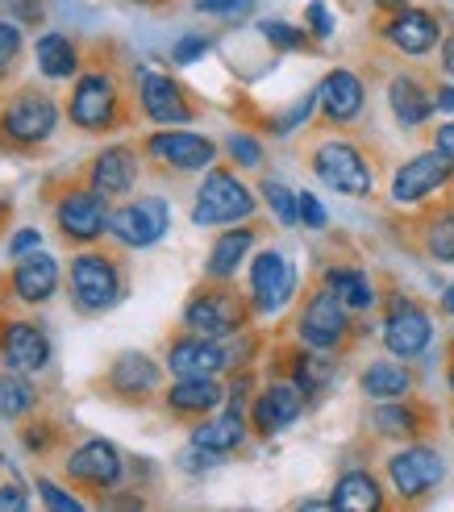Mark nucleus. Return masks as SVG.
I'll return each mask as SVG.
<instances>
[{
	"label": "nucleus",
	"mask_w": 454,
	"mask_h": 512,
	"mask_svg": "<svg viewBox=\"0 0 454 512\" xmlns=\"http://www.w3.org/2000/svg\"><path fill=\"white\" fill-rule=\"evenodd\" d=\"M250 213H255V192H250L234 171L209 167L196 188V200H192V225H200V229L234 225V221H250Z\"/></svg>",
	"instance_id": "1"
},
{
	"label": "nucleus",
	"mask_w": 454,
	"mask_h": 512,
	"mask_svg": "<svg viewBox=\"0 0 454 512\" xmlns=\"http://www.w3.org/2000/svg\"><path fill=\"white\" fill-rule=\"evenodd\" d=\"M313 171L317 179L330 192H342V196H371L375 188V175L363 159V150L346 138H330L313 150Z\"/></svg>",
	"instance_id": "2"
},
{
	"label": "nucleus",
	"mask_w": 454,
	"mask_h": 512,
	"mask_svg": "<svg viewBox=\"0 0 454 512\" xmlns=\"http://www.w3.org/2000/svg\"><path fill=\"white\" fill-rule=\"evenodd\" d=\"M125 284L121 271L96 250H84L71 259V300L80 304L84 313H109L113 304L121 300Z\"/></svg>",
	"instance_id": "3"
},
{
	"label": "nucleus",
	"mask_w": 454,
	"mask_h": 512,
	"mask_svg": "<svg viewBox=\"0 0 454 512\" xmlns=\"http://www.w3.org/2000/svg\"><path fill=\"white\" fill-rule=\"evenodd\" d=\"M167 225H171V204L163 196H138L109 213V238L130 250H142L155 246L167 234Z\"/></svg>",
	"instance_id": "4"
},
{
	"label": "nucleus",
	"mask_w": 454,
	"mask_h": 512,
	"mask_svg": "<svg viewBox=\"0 0 454 512\" xmlns=\"http://www.w3.org/2000/svg\"><path fill=\"white\" fill-rule=\"evenodd\" d=\"M296 296V267L284 250H259L250 259V309L275 317Z\"/></svg>",
	"instance_id": "5"
},
{
	"label": "nucleus",
	"mask_w": 454,
	"mask_h": 512,
	"mask_svg": "<svg viewBox=\"0 0 454 512\" xmlns=\"http://www.w3.org/2000/svg\"><path fill=\"white\" fill-rule=\"evenodd\" d=\"M346 329H350V309L346 300L334 288H321L305 300V309L296 317V338L305 342L309 350H334L346 342Z\"/></svg>",
	"instance_id": "6"
},
{
	"label": "nucleus",
	"mask_w": 454,
	"mask_h": 512,
	"mask_svg": "<svg viewBox=\"0 0 454 512\" xmlns=\"http://www.w3.org/2000/svg\"><path fill=\"white\" fill-rule=\"evenodd\" d=\"M388 479L400 500H425L446 479V463L434 446H405L388 458Z\"/></svg>",
	"instance_id": "7"
},
{
	"label": "nucleus",
	"mask_w": 454,
	"mask_h": 512,
	"mask_svg": "<svg viewBox=\"0 0 454 512\" xmlns=\"http://www.w3.org/2000/svg\"><path fill=\"white\" fill-rule=\"evenodd\" d=\"M55 125H59L55 100H50L46 92H34V88L17 92L9 105H5V113H0V130H5L17 146H38V142H46L50 134H55Z\"/></svg>",
	"instance_id": "8"
},
{
	"label": "nucleus",
	"mask_w": 454,
	"mask_h": 512,
	"mask_svg": "<svg viewBox=\"0 0 454 512\" xmlns=\"http://www.w3.org/2000/svg\"><path fill=\"white\" fill-rule=\"evenodd\" d=\"M117 105H121V92H117V80L105 71H88L75 80V92H71V125L96 134V130H109L117 125Z\"/></svg>",
	"instance_id": "9"
},
{
	"label": "nucleus",
	"mask_w": 454,
	"mask_h": 512,
	"mask_svg": "<svg viewBox=\"0 0 454 512\" xmlns=\"http://www.w3.org/2000/svg\"><path fill=\"white\" fill-rule=\"evenodd\" d=\"M434 342V321L409 296H392L388 317H384V346L392 358H417Z\"/></svg>",
	"instance_id": "10"
},
{
	"label": "nucleus",
	"mask_w": 454,
	"mask_h": 512,
	"mask_svg": "<svg viewBox=\"0 0 454 512\" xmlns=\"http://www.w3.org/2000/svg\"><path fill=\"white\" fill-rule=\"evenodd\" d=\"M454 175V163L442 155V150H421V155H413L405 167H396L392 175V200L396 204H421L430 200L434 192H442L450 184Z\"/></svg>",
	"instance_id": "11"
},
{
	"label": "nucleus",
	"mask_w": 454,
	"mask_h": 512,
	"mask_svg": "<svg viewBox=\"0 0 454 512\" xmlns=\"http://www.w3.org/2000/svg\"><path fill=\"white\" fill-rule=\"evenodd\" d=\"M184 325L200 338H230L246 325V304L234 292H196L184 309Z\"/></svg>",
	"instance_id": "12"
},
{
	"label": "nucleus",
	"mask_w": 454,
	"mask_h": 512,
	"mask_svg": "<svg viewBox=\"0 0 454 512\" xmlns=\"http://www.w3.org/2000/svg\"><path fill=\"white\" fill-rule=\"evenodd\" d=\"M109 196H100L96 188L67 192L55 204V225L63 229L67 242H96L109 234Z\"/></svg>",
	"instance_id": "13"
},
{
	"label": "nucleus",
	"mask_w": 454,
	"mask_h": 512,
	"mask_svg": "<svg viewBox=\"0 0 454 512\" xmlns=\"http://www.w3.org/2000/svg\"><path fill=\"white\" fill-rule=\"evenodd\" d=\"M146 155L171 167V171H209L217 159V146L205 134H192V130H159L146 138Z\"/></svg>",
	"instance_id": "14"
},
{
	"label": "nucleus",
	"mask_w": 454,
	"mask_h": 512,
	"mask_svg": "<svg viewBox=\"0 0 454 512\" xmlns=\"http://www.w3.org/2000/svg\"><path fill=\"white\" fill-rule=\"evenodd\" d=\"M138 105L155 125H188L196 113L188 105L184 88L163 71H138Z\"/></svg>",
	"instance_id": "15"
},
{
	"label": "nucleus",
	"mask_w": 454,
	"mask_h": 512,
	"mask_svg": "<svg viewBox=\"0 0 454 512\" xmlns=\"http://www.w3.org/2000/svg\"><path fill=\"white\" fill-rule=\"evenodd\" d=\"M67 475L75 483H84V488H117L121 475H125V458L113 442L105 438H88L84 446H75L71 458H67Z\"/></svg>",
	"instance_id": "16"
},
{
	"label": "nucleus",
	"mask_w": 454,
	"mask_h": 512,
	"mask_svg": "<svg viewBox=\"0 0 454 512\" xmlns=\"http://www.w3.org/2000/svg\"><path fill=\"white\" fill-rule=\"evenodd\" d=\"M0 367L38 375L50 367V338L34 321H5L0 325Z\"/></svg>",
	"instance_id": "17"
},
{
	"label": "nucleus",
	"mask_w": 454,
	"mask_h": 512,
	"mask_svg": "<svg viewBox=\"0 0 454 512\" xmlns=\"http://www.w3.org/2000/svg\"><path fill=\"white\" fill-rule=\"evenodd\" d=\"M305 388H300L296 379H280V383H271V388H263L259 392V400H255V408H250V417H255V429L259 433H280V429H288L300 413H305Z\"/></svg>",
	"instance_id": "18"
},
{
	"label": "nucleus",
	"mask_w": 454,
	"mask_h": 512,
	"mask_svg": "<svg viewBox=\"0 0 454 512\" xmlns=\"http://www.w3.org/2000/svg\"><path fill=\"white\" fill-rule=\"evenodd\" d=\"M384 38L400 50V55H409V59H421V55H430V50L438 46L442 38V25L434 13H425V9H396L392 21L384 25Z\"/></svg>",
	"instance_id": "19"
},
{
	"label": "nucleus",
	"mask_w": 454,
	"mask_h": 512,
	"mask_svg": "<svg viewBox=\"0 0 454 512\" xmlns=\"http://www.w3.org/2000/svg\"><path fill=\"white\" fill-rule=\"evenodd\" d=\"M317 100H321L325 121L350 125V121L363 113V105H367V88H363V80H359V75L350 71V67H334V71L317 84Z\"/></svg>",
	"instance_id": "20"
},
{
	"label": "nucleus",
	"mask_w": 454,
	"mask_h": 512,
	"mask_svg": "<svg viewBox=\"0 0 454 512\" xmlns=\"http://www.w3.org/2000/svg\"><path fill=\"white\" fill-rule=\"evenodd\" d=\"M230 363H234L230 350H225L217 338H200V334H188L180 342H171V350H167V371L175 379H184V375H221Z\"/></svg>",
	"instance_id": "21"
},
{
	"label": "nucleus",
	"mask_w": 454,
	"mask_h": 512,
	"mask_svg": "<svg viewBox=\"0 0 454 512\" xmlns=\"http://www.w3.org/2000/svg\"><path fill=\"white\" fill-rule=\"evenodd\" d=\"M55 292H59V263H55V254L34 250V254H25V259H17V267H13V296L21 304H46Z\"/></svg>",
	"instance_id": "22"
},
{
	"label": "nucleus",
	"mask_w": 454,
	"mask_h": 512,
	"mask_svg": "<svg viewBox=\"0 0 454 512\" xmlns=\"http://www.w3.org/2000/svg\"><path fill=\"white\" fill-rule=\"evenodd\" d=\"M138 184V150L130 146H105L88 171V188L100 196H125Z\"/></svg>",
	"instance_id": "23"
},
{
	"label": "nucleus",
	"mask_w": 454,
	"mask_h": 512,
	"mask_svg": "<svg viewBox=\"0 0 454 512\" xmlns=\"http://www.w3.org/2000/svg\"><path fill=\"white\" fill-rule=\"evenodd\" d=\"M388 105H392V117L405 125V130H417V125H425V121L434 117L438 100H434L430 88L417 80V75H392V84H388Z\"/></svg>",
	"instance_id": "24"
},
{
	"label": "nucleus",
	"mask_w": 454,
	"mask_h": 512,
	"mask_svg": "<svg viewBox=\"0 0 454 512\" xmlns=\"http://www.w3.org/2000/svg\"><path fill=\"white\" fill-rule=\"evenodd\" d=\"M159 363L155 358H146L142 350H130V354H121L117 363L109 367V383H113V392L125 396V400H146L150 392H159Z\"/></svg>",
	"instance_id": "25"
},
{
	"label": "nucleus",
	"mask_w": 454,
	"mask_h": 512,
	"mask_svg": "<svg viewBox=\"0 0 454 512\" xmlns=\"http://www.w3.org/2000/svg\"><path fill=\"white\" fill-rule=\"evenodd\" d=\"M225 400V388L217 383V375H184L167 388V408L180 417H205Z\"/></svg>",
	"instance_id": "26"
},
{
	"label": "nucleus",
	"mask_w": 454,
	"mask_h": 512,
	"mask_svg": "<svg viewBox=\"0 0 454 512\" xmlns=\"http://www.w3.org/2000/svg\"><path fill=\"white\" fill-rule=\"evenodd\" d=\"M250 250H255V229L250 225H238V229H225L217 234V242L209 246V259H205V275L209 279H234L242 271V263L250 259Z\"/></svg>",
	"instance_id": "27"
},
{
	"label": "nucleus",
	"mask_w": 454,
	"mask_h": 512,
	"mask_svg": "<svg viewBox=\"0 0 454 512\" xmlns=\"http://www.w3.org/2000/svg\"><path fill=\"white\" fill-rule=\"evenodd\" d=\"M359 388L367 400H405L413 392V371L405 363H392V358H380L359 375Z\"/></svg>",
	"instance_id": "28"
},
{
	"label": "nucleus",
	"mask_w": 454,
	"mask_h": 512,
	"mask_svg": "<svg viewBox=\"0 0 454 512\" xmlns=\"http://www.w3.org/2000/svg\"><path fill=\"white\" fill-rule=\"evenodd\" d=\"M246 442V421H242V408H230L221 417H209L192 429V446L209 450V454H234Z\"/></svg>",
	"instance_id": "29"
},
{
	"label": "nucleus",
	"mask_w": 454,
	"mask_h": 512,
	"mask_svg": "<svg viewBox=\"0 0 454 512\" xmlns=\"http://www.w3.org/2000/svg\"><path fill=\"white\" fill-rule=\"evenodd\" d=\"M34 59H38V71L46 80H71L80 71V46H75L67 34H42L34 42Z\"/></svg>",
	"instance_id": "30"
},
{
	"label": "nucleus",
	"mask_w": 454,
	"mask_h": 512,
	"mask_svg": "<svg viewBox=\"0 0 454 512\" xmlns=\"http://www.w3.org/2000/svg\"><path fill=\"white\" fill-rule=\"evenodd\" d=\"M330 504L342 508V512H375V508L384 504V492H380V483H375V475H367V471H346V475L334 483Z\"/></svg>",
	"instance_id": "31"
},
{
	"label": "nucleus",
	"mask_w": 454,
	"mask_h": 512,
	"mask_svg": "<svg viewBox=\"0 0 454 512\" xmlns=\"http://www.w3.org/2000/svg\"><path fill=\"white\" fill-rule=\"evenodd\" d=\"M325 288H334L346 300L350 313H363L375 304V284H371V275L359 271V267H330L325 271Z\"/></svg>",
	"instance_id": "32"
},
{
	"label": "nucleus",
	"mask_w": 454,
	"mask_h": 512,
	"mask_svg": "<svg viewBox=\"0 0 454 512\" xmlns=\"http://www.w3.org/2000/svg\"><path fill=\"white\" fill-rule=\"evenodd\" d=\"M371 429L380 433V438H417L421 413L409 408L405 400H380V408L371 413Z\"/></svg>",
	"instance_id": "33"
},
{
	"label": "nucleus",
	"mask_w": 454,
	"mask_h": 512,
	"mask_svg": "<svg viewBox=\"0 0 454 512\" xmlns=\"http://www.w3.org/2000/svg\"><path fill=\"white\" fill-rule=\"evenodd\" d=\"M34 400H38V392H34V383L25 379V371H13V367L0 371V421H21L34 408Z\"/></svg>",
	"instance_id": "34"
},
{
	"label": "nucleus",
	"mask_w": 454,
	"mask_h": 512,
	"mask_svg": "<svg viewBox=\"0 0 454 512\" xmlns=\"http://www.w3.org/2000/svg\"><path fill=\"white\" fill-rule=\"evenodd\" d=\"M292 379L300 383V388H305V396H317L325 383L334 379V358H325V350H305V354H296Z\"/></svg>",
	"instance_id": "35"
},
{
	"label": "nucleus",
	"mask_w": 454,
	"mask_h": 512,
	"mask_svg": "<svg viewBox=\"0 0 454 512\" xmlns=\"http://www.w3.org/2000/svg\"><path fill=\"white\" fill-rule=\"evenodd\" d=\"M421 246H425V254H430L434 263H454V209L425 221Z\"/></svg>",
	"instance_id": "36"
},
{
	"label": "nucleus",
	"mask_w": 454,
	"mask_h": 512,
	"mask_svg": "<svg viewBox=\"0 0 454 512\" xmlns=\"http://www.w3.org/2000/svg\"><path fill=\"white\" fill-rule=\"evenodd\" d=\"M263 200H267V209L275 213V221L280 225H300V200H296V192L288 188V184H280V179H263Z\"/></svg>",
	"instance_id": "37"
},
{
	"label": "nucleus",
	"mask_w": 454,
	"mask_h": 512,
	"mask_svg": "<svg viewBox=\"0 0 454 512\" xmlns=\"http://www.w3.org/2000/svg\"><path fill=\"white\" fill-rule=\"evenodd\" d=\"M313 109H321L317 88L300 96V100H296V105H292L288 113H280V117H275V125H271V130H275V134H292V130H300V125H305V121L313 117Z\"/></svg>",
	"instance_id": "38"
},
{
	"label": "nucleus",
	"mask_w": 454,
	"mask_h": 512,
	"mask_svg": "<svg viewBox=\"0 0 454 512\" xmlns=\"http://www.w3.org/2000/svg\"><path fill=\"white\" fill-rule=\"evenodd\" d=\"M259 30H263V38H267L271 46H280V50H300V46L309 42V34L296 30V25H288V21H263Z\"/></svg>",
	"instance_id": "39"
},
{
	"label": "nucleus",
	"mask_w": 454,
	"mask_h": 512,
	"mask_svg": "<svg viewBox=\"0 0 454 512\" xmlns=\"http://www.w3.org/2000/svg\"><path fill=\"white\" fill-rule=\"evenodd\" d=\"M225 150H230V159H234L238 167H259V163H263V142L250 138V134H230Z\"/></svg>",
	"instance_id": "40"
},
{
	"label": "nucleus",
	"mask_w": 454,
	"mask_h": 512,
	"mask_svg": "<svg viewBox=\"0 0 454 512\" xmlns=\"http://www.w3.org/2000/svg\"><path fill=\"white\" fill-rule=\"evenodd\" d=\"M21 59V25L17 21H0V75L13 71Z\"/></svg>",
	"instance_id": "41"
},
{
	"label": "nucleus",
	"mask_w": 454,
	"mask_h": 512,
	"mask_svg": "<svg viewBox=\"0 0 454 512\" xmlns=\"http://www.w3.org/2000/svg\"><path fill=\"white\" fill-rule=\"evenodd\" d=\"M250 5H255V0H196V13L221 17V21H238V17L250 13Z\"/></svg>",
	"instance_id": "42"
},
{
	"label": "nucleus",
	"mask_w": 454,
	"mask_h": 512,
	"mask_svg": "<svg viewBox=\"0 0 454 512\" xmlns=\"http://www.w3.org/2000/svg\"><path fill=\"white\" fill-rule=\"evenodd\" d=\"M38 496H42L46 508H55V512H80V508H84L71 492H63L55 479H38Z\"/></svg>",
	"instance_id": "43"
},
{
	"label": "nucleus",
	"mask_w": 454,
	"mask_h": 512,
	"mask_svg": "<svg viewBox=\"0 0 454 512\" xmlns=\"http://www.w3.org/2000/svg\"><path fill=\"white\" fill-rule=\"evenodd\" d=\"M209 55V38L205 34H184L180 42L171 46V59L180 63V67H188V63H196V59H205Z\"/></svg>",
	"instance_id": "44"
},
{
	"label": "nucleus",
	"mask_w": 454,
	"mask_h": 512,
	"mask_svg": "<svg viewBox=\"0 0 454 512\" xmlns=\"http://www.w3.org/2000/svg\"><path fill=\"white\" fill-rule=\"evenodd\" d=\"M305 21H309V34L321 38V42L334 34V13H330V5H325V0H313V5L305 9Z\"/></svg>",
	"instance_id": "45"
},
{
	"label": "nucleus",
	"mask_w": 454,
	"mask_h": 512,
	"mask_svg": "<svg viewBox=\"0 0 454 512\" xmlns=\"http://www.w3.org/2000/svg\"><path fill=\"white\" fill-rule=\"evenodd\" d=\"M296 200H300V225H305V229H325V225H330V217H325V204L313 192H296Z\"/></svg>",
	"instance_id": "46"
},
{
	"label": "nucleus",
	"mask_w": 454,
	"mask_h": 512,
	"mask_svg": "<svg viewBox=\"0 0 454 512\" xmlns=\"http://www.w3.org/2000/svg\"><path fill=\"white\" fill-rule=\"evenodd\" d=\"M42 250V234L38 229H17V234L9 238V259H25V254Z\"/></svg>",
	"instance_id": "47"
},
{
	"label": "nucleus",
	"mask_w": 454,
	"mask_h": 512,
	"mask_svg": "<svg viewBox=\"0 0 454 512\" xmlns=\"http://www.w3.org/2000/svg\"><path fill=\"white\" fill-rule=\"evenodd\" d=\"M25 508H30V496H25L21 488H13V483L0 488V512H25Z\"/></svg>",
	"instance_id": "48"
},
{
	"label": "nucleus",
	"mask_w": 454,
	"mask_h": 512,
	"mask_svg": "<svg viewBox=\"0 0 454 512\" xmlns=\"http://www.w3.org/2000/svg\"><path fill=\"white\" fill-rule=\"evenodd\" d=\"M434 146L442 150V155L454 163V121H446V125H438L434 130Z\"/></svg>",
	"instance_id": "49"
},
{
	"label": "nucleus",
	"mask_w": 454,
	"mask_h": 512,
	"mask_svg": "<svg viewBox=\"0 0 454 512\" xmlns=\"http://www.w3.org/2000/svg\"><path fill=\"white\" fill-rule=\"evenodd\" d=\"M442 71L454 80V30H450V34H446V42H442Z\"/></svg>",
	"instance_id": "50"
},
{
	"label": "nucleus",
	"mask_w": 454,
	"mask_h": 512,
	"mask_svg": "<svg viewBox=\"0 0 454 512\" xmlns=\"http://www.w3.org/2000/svg\"><path fill=\"white\" fill-rule=\"evenodd\" d=\"M434 100H438L442 113H454V88H450V84H442V88L434 92Z\"/></svg>",
	"instance_id": "51"
},
{
	"label": "nucleus",
	"mask_w": 454,
	"mask_h": 512,
	"mask_svg": "<svg viewBox=\"0 0 454 512\" xmlns=\"http://www.w3.org/2000/svg\"><path fill=\"white\" fill-rule=\"evenodd\" d=\"M442 313H450V317H454V284L442 292Z\"/></svg>",
	"instance_id": "52"
},
{
	"label": "nucleus",
	"mask_w": 454,
	"mask_h": 512,
	"mask_svg": "<svg viewBox=\"0 0 454 512\" xmlns=\"http://www.w3.org/2000/svg\"><path fill=\"white\" fill-rule=\"evenodd\" d=\"M375 5H380V9H392V13H396V9H405L409 0H375Z\"/></svg>",
	"instance_id": "53"
},
{
	"label": "nucleus",
	"mask_w": 454,
	"mask_h": 512,
	"mask_svg": "<svg viewBox=\"0 0 454 512\" xmlns=\"http://www.w3.org/2000/svg\"><path fill=\"white\" fill-rule=\"evenodd\" d=\"M450 392H454V363H450Z\"/></svg>",
	"instance_id": "54"
},
{
	"label": "nucleus",
	"mask_w": 454,
	"mask_h": 512,
	"mask_svg": "<svg viewBox=\"0 0 454 512\" xmlns=\"http://www.w3.org/2000/svg\"><path fill=\"white\" fill-rule=\"evenodd\" d=\"M450 5H454V0H450Z\"/></svg>",
	"instance_id": "55"
}]
</instances>
